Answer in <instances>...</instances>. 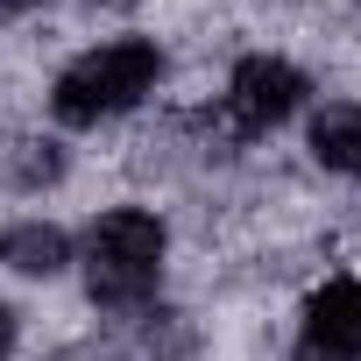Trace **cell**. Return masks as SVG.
<instances>
[{"instance_id":"cell-2","label":"cell","mask_w":361,"mask_h":361,"mask_svg":"<svg viewBox=\"0 0 361 361\" xmlns=\"http://www.w3.org/2000/svg\"><path fill=\"white\" fill-rule=\"evenodd\" d=\"M163 248H170V234H163L156 213H142V206L99 213L92 234H85V283H92V298L99 305H142L156 290V276H163Z\"/></svg>"},{"instance_id":"cell-9","label":"cell","mask_w":361,"mask_h":361,"mask_svg":"<svg viewBox=\"0 0 361 361\" xmlns=\"http://www.w3.org/2000/svg\"><path fill=\"white\" fill-rule=\"evenodd\" d=\"M22 8H29V0H0V22H15V15H22Z\"/></svg>"},{"instance_id":"cell-5","label":"cell","mask_w":361,"mask_h":361,"mask_svg":"<svg viewBox=\"0 0 361 361\" xmlns=\"http://www.w3.org/2000/svg\"><path fill=\"white\" fill-rule=\"evenodd\" d=\"M0 262H8L15 276H57L71 262V234L50 227V220H15L8 234H0Z\"/></svg>"},{"instance_id":"cell-7","label":"cell","mask_w":361,"mask_h":361,"mask_svg":"<svg viewBox=\"0 0 361 361\" xmlns=\"http://www.w3.org/2000/svg\"><path fill=\"white\" fill-rule=\"evenodd\" d=\"M15 340H22V319H15V305H8V298H0V361L15 354Z\"/></svg>"},{"instance_id":"cell-6","label":"cell","mask_w":361,"mask_h":361,"mask_svg":"<svg viewBox=\"0 0 361 361\" xmlns=\"http://www.w3.org/2000/svg\"><path fill=\"white\" fill-rule=\"evenodd\" d=\"M312 156L340 177H361V106H319L312 114Z\"/></svg>"},{"instance_id":"cell-8","label":"cell","mask_w":361,"mask_h":361,"mask_svg":"<svg viewBox=\"0 0 361 361\" xmlns=\"http://www.w3.org/2000/svg\"><path fill=\"white\" fill-rule=\"evenodd\" d=\"M298 361H340V354H326V347H312V340H305V347H298Z\"/></svg>"},{"instance_id":"cell-4","label":"cell","mask_w":361,"mask_h":361,"mask_svg":"<svg viewBox=\"0 0 361 361\" xmlns=\"http://www.w3.org/2000/svg\"><path fill=\"white\" fill-rule=\"evenodd\" d=\"M305 340L340 354V361H361V276H333L312 290L305 305Z\"/></svg>"},{"instance_id":"cell-1","label":"cell","mask_w":361,"mask_h":361,"mask_svg":"<svg viewBox=\"0 0 361 361\" xmlns=\"http://www.w3.org/2000/svg\"><path fill=\"white\" fill-rule=\"evenodd\" d=\"M156 85H163V50L149 36H114V43H92L85 57H71L57 71L50 114L64 128H99L114 114H135Z\"/></svg>"},{"instance_id":"cell-3","label":"cell","mask_w":361,"mask_h":361,"mask_svg":"<svg viewBox=\"0 0 361 361\" xmlns=\"http://www.w3.org/2000/svg\"><path fill=\"white\" fill-rule=\"evenodd\" d=\"M298 106H305V71H298L290 57L255 50V57L234 64V78H227V121H234L241 135H262V128L290 121Z\"/></svg>"}]
</instances>
